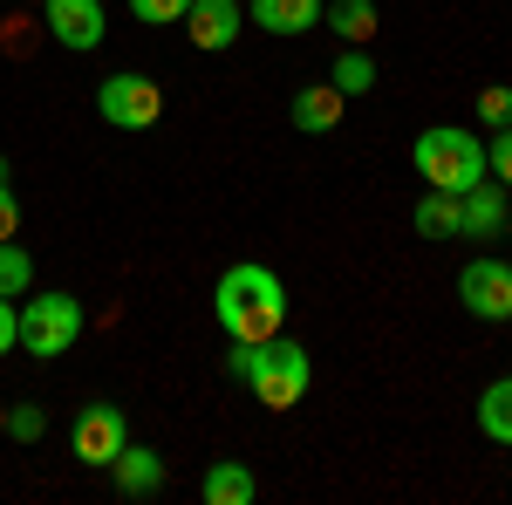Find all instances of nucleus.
I'll return each mask as SVG.
<instances>
[{
    "label": "nucleus",
    "mask_w": 512,
    "mask_h": 505,
    "mask_svg": "<svg viewBox=\"0 0 512 505\" xmlns=\"http://www.w3.org/2000/svg\"><path fill=\"white\" fill-rule=\"evenodd\" d=\"M14 226H21V198L14 185H0V239H14Z\"/></svg>",
    "instance_id": "393cba45"
},
{
    "label": "nucleus",
    "mask_w": 512,
    "mask_h": 505,
    "mask_svg": "<svg viewBox=\"0 0 512 505\" xmlns=\"http://www.w3.org/2000/svg\"><path fill=\"white\" fill-rule=\"evenodd\" d=\"M458 205H465V239H499V233H506V219H512L506 185H485V178H478Z\"/></svg>",
    "instance_id": "4468645a"
},
{
    "label": "nucleus",
    "mask_w": 512,
    "mask_h": 505,
    "mask_svg": "<svg viewBox=\"0 0 512 505\" xmlns=\"http://www.w3.org/2000/svg\"><path fill=\"white\" fill-rule=\"evenodd\" d=\"M458 301H465V314L472 321H512V260H499V253H478L472 267L458 273Z\"/></svg>",
    "instance_id": "423d86ee"
},
{
    "label": "nucleus",
    "mask_w": 512,
    "mask_h": 505,
    "mask_svg": "<svg viewBox=\"0 0 512 505\" xmlns=\"http://www.w3.org/2000/svg\"><path fill=\"white\" fill-rule=\"evenodd\" d=\"M349 110V96L335 89V82H308V89H294V130H308V137H328L335 123Z\"/></svg>",
    "instance_id": "f8f14e48"
},
{
    "label": "nucleus",
    "mask_w": 512,
    "mask_h": 505,
    "mask_svg": "<svg viewBox=\"0 0 512 505\" xmlns=\"http://www.w3.org/2000/svg\"><path fill=\"white\" fill-rule=\"evenodd\" d=\"M28 7H41V0H28Z\"/></svg>",
    "instance_id": "cd10ccee"
},
{
    "label": "nucleus",
    "mask_w": 512,
    "mask_h": 505,
    "mask_svg": "<svg viewBox=\"0 0 512 505\" xmlns=\"http://www.w3.org/2000/svg\"><path fill=\"white\" fill-rule=\"evenodd\" d=\"M96 110H103L110 130H151L164 117V89L151 76H137V69H123V76L96 82Z\"/></svg>",
    "instance_id": "39448f33"
},
{
    "label": "nucleus",
    "mask_w": 512,
    "mask_h": 505,
    "mask_svg": "<svg viewBox=\"0 0 512 505\" xmlns=\"http://www.w3.org/2000/svg\"><path fill=\"white\" fill-rule=\"evenodd\" d=\"M239 28H246V7L239 0H192V14H185V35L205 55H226L239 41Z\"/></svg>",
    "instance_id": "1a4fd4ad"
},
{
    "label": "nucleus",
    "mask_w": 512,
    "mask_h": 505,
    "mask_svg": "<svg viewBox=\"0 0 512 505\" xmlns=\"http://www.w3.org/2000/svg\"><path fill=\"white\" fill-rule=\"evenodd\" d=\"M315 383V362L294 335H274V342H253V369H246V389L267 403V410H294Z\"/></svg>",
    "instance_id": "7ed1b4c3"
},
{
    "label": "nucleus",
    "mask_w": 512,
    "mask_h": 505,
    "mask_svg": "<svg viewBox=\"0 0 512 505\" xmlns=\"http://www.w3.org/2000/svg\"><path fill=\"white\" fill-rule=\"evenodd\" d=\"M110 485H117V499H158L164 492V451L123 444L117 458H110Z\"/></svg>",
    "instance_id": "9d476101"
},
{
    "label": "nucleus",
    "mask_w": 512,
    "mask_h": 505,
    "mask_svg": "<svg viewBox=\"0 0 512 505\" xmlns=\"http://www.w3.org/2000/svg\"><path fill=\"white\" fill-rule=\"evenodd\" d=\"M123 444H130V417H123L117 403H82L76 424H69V451H76L89 471H110Z\"/></svg>",
    "instance_id": "0eeeda50"
},
{
    "label": "nucleus",
    "mask_w": 512,
    "mask_h": 505,
    "mask_svg": "<svg viewBox=\"0 0 512 505\" xmlns=\"http://www.w3.org/2000/svg\"><path fill=\"white\" fill-rule=\"evenodd\" d=\"M410 164H417V178H424L431 192H458L465 198L478 178H485V144H478L472 130H458V123H437V130L417 137Z\"/></svg>",
    "instance_id": "f03ea898"
},
{
    "label": "nucleus",
    "mask_w": 512,
    "mask_h": 505,
    "mask_svg": "<svg viewBox=\"0 0 512 505\" xmlns=\"http://www.w3.org/2000/svg\"><path fill=\"white\" fill-rule=\"evenodd\" d=\"M321 7L328 0H246V21L280 35V41H294V35H308V28H321Z\"/></svg>",
    "instance_id": "9b49d317"
},
{
    "label": "nucleus",
    "mask_w": 512,
    "mask_h": 505,
    "mask_svg": "<svg viewBox=\"0 0 512 505\" xmlns=\"http://www.w3.org/2000/svg\"><path fill=\"white\" fill-rule=\"evenodd\" d=\"M82 301L76 294H21V349L41 355V362H55V355H69L82 342Z\"/></svg>",
    "instance_id": "20e7f679"
},
{
    "label": "nucleus",
    "mask_w": 512,
    "mask_h": 505,
    "mask_svg": "<svg viewBox=\"0 0 512 505\" xmlns=\"http://www.w3.org/2000/svg\"><path fill=\"white\" fill-rule=\"evenodd\" d=\"M130 14H137L144 28H164V21H185L192 0H130Z\"/></svg>",
    "instance_id": "4be33fe9"
},
{
    "label": "nucleus",
    "mask_w": 512,
    "mask_h": 505,
    "mask_svg": "<svg viewBox=\"0 0 512 505\" xmlns=\"http://www.w3.org/2000/svg\"><path fill=\"white\" fill-rule=\"evenodd\" d=\"M0 437H7V403H0Z\"/></svg>",
    "instance_id": "a878e982"
},
{
    "label": "nucleus",
    "mask_w": 512,
    "mask_h": 505,
    "mask_svg": "<svg viewBox=\"0 0 512 505\" xmlns=\"http://www.w3.org/2000/svg\"><path fill=\"white\" fill-rule=\"evenodd\" d=\"M28 287H35V260H28V246L0 239V294H7V301H21Z\"/></svg>",
    "instance_id": "6ab92c4d"
},
{
    "label": "nucleus",
    "mask_w": 512,
    "mask_h": 505,
    "mask_svg": "<svg viewBox=\"0 0 512 505\" xmlns=\"http://www.w3.org/2000/svg\"><path fill=\"white\" fill-rule=\"evenodd\" d=\"M0 185H7V157H0Z\"/></svg>",
    "instance_id": "bb28decb"
},
{
    "label": "nucleus",
    "mask_w": 512,
    "mask_h": 505,
    "mask_svg": "<svg viewBox=\"0 0 512 505\" xmlns=\"http://www.w3.org/2000/svg\"><path fill=\"white\" fill-rule=\"evenodd\" d=\"M478 123H485V130H512V89L506 82L478 89Z\"/></svg>",
    "instance_id": "412c9836"
},
{
    "label": "nucleus",
    "mask_w": 512,
    "mask_h": 505,
    "mask_svg": "<svg viewBox=\"0 0 512 505\" xmlns=\"http://www.w3.org/2000/svg\"><path fill=\"white\" fill-rule=\"evenodd\" d=\"M376 76H383V69H376V55H369V48H349V55L328 69V82H335L342 96H369V89H376Z\"/></svg>",
    "instance_id": "a211bd4d"
},
{
    "label": "nucleus",
    "mask_w": 512,
    "mask_h": 505,
    "mask_svg": "<svg viewBox=\"0 0 512 505\" xmlns=\"http://www.w3.org/2000/svg\"><path fill=\"white\" fill-rule=\"evenodd\" d=\"M198 499L205 505H253L260 499V478H253V465H239V458H219V465L198 478Z\"/></svg>",
    "instance_id": "ddd939ff"
},
{
    "label": "nucleus",
    "mask_w": 512,
    "mask_h": 505,
    "mask_svg": "<svg viewBox=\"0 0 512 505\" xmlns=\"http://www.w3.org/2000/svg\"><path fill=\"white\" fill-rule=\"evenodd\" d=\"M41 430H48V410L41 403H7V437L14 444H35Z\"/></svg>",
    "instance_id": "aec40b11"
},
{
    "label": "nucleus",
    "mask_w": 512,
    "mask_h": 505,
    "mask_svg": "<svg viewBox=\"0 0 512 505\" xmlns=\"http://www.w3.org/2000/svg\"><path fill=\"white\" fill-rule=\"evenodd\" d=\"M7 349H21V301L0 294V355H7Z\"/></svg>",
    "instance_id": "b1692460"
},
{
    "label": "nucleus",
    "mask_w": 512,
    "mask_h": 505,
    "mask_svg": "<svg viewBox=\"0 0 512 505\" xmlns=\"http://www.w3.org/2000/svg\"><path fill=\"white\" fill-rule=\"evenodd\" d=\"M41 21H48L55 48H69V55H89L96 41L110 35V14H103V0H41Z\"/></svg>",
    "instance_id": "6e6552de"
},
{
    "label": "nucleus",
    "mask_w": 512,
    "mask_h": 505,
    "mask_svg": "<svg viewBox=\"0 0 512 505\" xmlns=\"http://www.w3.org/2000/svg\"><path fill=\"white\" fill-rule=\"evenodd\" d=\"M417 233L424 239H465V205H458V192H424L417 198Z\"/></svg>",
    "instance_id": "dca6fc26"
},
{
    "label": "nucleus",
    "mask_w": 512,
    "mask_h": 505,
    "mask_svg": "<svg viewBox=\"0 0 512 505\" xmlns=\"http://www.w3.org/2000/svg\"><path fill=\"white\" fill-rule=\"evenodd\" d=\"M478 430L492 444H512V376H499V383L478 396Z\"/></svg>",
    "instance_id": "f3484780"
},
{
    "label": "nucleus",
    "mask_w": 512,
    "mask_h": 505,
    "mask_svg": "<svg viewBox=\"0 0 512 505\" xmlns=\"http://www.w3.org/2000/svg\"><path fill=\"white\" fill-rule=\"evenodd\" d=\"M212 314H219L226 342H274L280 328H287V287H280L274 267L239 260V267L219 273V287H212Z\"/></svg>",
    "instance_id": "f257e3e1"
},
{
    "label": "nucleus",
    "mask_w": 512,
    "mask_h": 505,
    "mask_svg": "<svg viewBox=\"0 0 512 505\" xmlns=\"http://www.w3.org/2000/svg\"><path fill=\"white\" fill-rule=\"evenodd\" d=\"M485 171H492V178H499V185L512 192V130H492V151H485Z\"/></svg>",
    "instance_id": "5701e85b"
},
{
    "label": "nucleus",
    "mask_w": 512,
    "mask_h": 505,
    "mask_svg": "<svg viewBox=\"0 0 512 505\" xmlns=\"http://www.w3.org/2000/svg\"><path fill=\"white\" fill-rule=\"evenodd\" d=\"M321 21H328L335 35L349 41V48H369V35L383 28V14H376V0H328V7H321Z\"/></svg>",
    "instance_id": "2eb2a0df"
}]
</instances>
